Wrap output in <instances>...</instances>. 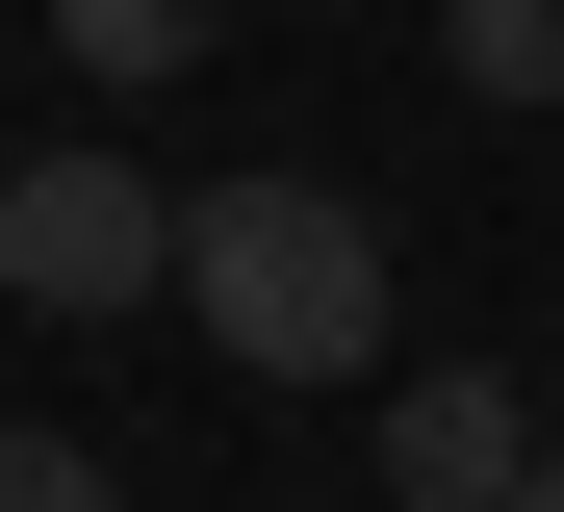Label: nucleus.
<instances>
[{
    "label": "nucleus",
    "mask_w": 564,
    "mask_h": 512,
    "mask_svg": "<svg viewBox=\"0 0 564 512\" xmlns=\"http://www.w3.org/2000/svg\"><path fill=\"white\" fill-rule=\"evenodd\" d=\"M206 26H231V0H52V52L104 77V102H129V77H206Z\"/></svg>",
    "instance_id": "nucleus-4"
},
{
    "label": "nucleus",
    "mask_w": 564,
    "mask_h": 512,
    "mask_svg": "<svg viewBox=\"0 0 564 512\" xmlns=\"http://www.w3.org/2000/svg\"><path fill=\"white\" fill-rule=\"evenodd\" d=\"M513 512H564V461H539V487H513Z\"/></svg>",
    "instance_id": "nucleus-7"
},
{
    "label": "nucleus",
    "mask_w": 564,
    "mask_h": 512,
    "mask_svg": "<svg viewBox=\"0 0 564 512\" xmlns=\"http://www.w3.org/2000/svg\"><path fill=\"white\" fill-rule=\"evenodd\" d=\"M0 307H52V334H104V307H180V179L129 154H0Z\"/></svg>",
    "instance_id": "nucleus-2"
},
{
    "label": "nucleus",
    "mask_w": 564,
    "mask_h": 512,
    "mask_svg": "<svg viewBox=\"0 0 564 512\" xmlns=\"http://www.w3.org/2000/svg\"><path fill=\"white\" fill-rule=\"evenodd\" d=\"M436 52H462V102H564V0H436Z\"/></svg>",
    "instance_id": "nucleus-5"
},
{
    "label": "nucleus",
    "mask_w": 564,
    "mask_h": 512,
    "mask_svg": "<svg viewBox=\"0 0 564 512\" xmlns=\"http://www.w3.org/2000/svg\"><path fill=\"white\" fill-rule=\"evenodd\" d=\"M180 307L231 384H386V231L334 179H180Z\"/></svg>",
    "instance_id": "nucleus-1"
},
{
    "label": "nucleus",
    "mask_w": 564,
    "mask_h": 512,
    "mask_svg": "<svg viewBox=\"0 0 564 512\" xmlns=\"http://www.w3.org/2000/svg\"><path fill=\"white\" fill-rule=\"evenodd\" d=\"M0 512H129V487L77 461V436H26V410H0Z\"/></svg>",
    "instance_id": "nucleus-6"
},
{
    "label": "nucleus",
    "mask_w": 564,
    "mask_h": 512,
    "mask_svg": "<svg viewBox=\"0 0 564 512\" xmlns=\"http://www.w3.org/2000/svg\"><path fill=\"white\" fill-rule=\"evenodd\" d=\"M564 436L513 410V359H436V384H386V512H513Z\"/></svg>",
    "instance_id": "nucleus-3"
}]
</instances>
